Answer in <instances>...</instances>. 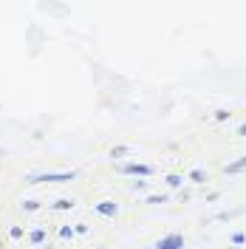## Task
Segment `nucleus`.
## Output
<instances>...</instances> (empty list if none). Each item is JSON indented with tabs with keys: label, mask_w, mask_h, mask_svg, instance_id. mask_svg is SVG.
<instances>
[{
	"label": "nucleus",
	"mask_w": 246,
	"mask_h": 249,
	"mask_svg": "<svg viewBox=\"0 0 246 249\" xmlns=\"http://www.w3.org/2000/svg\"><path fill=\"white\" fill-rule=\"evenodd\" d=\"M77 178V170L68 173H31L26 176V184H62V181H74Z\"/></svg>",
	"instance_id": "f257e3e1"
},
{
	"label": "nucleus",
	"mask_w": 246,
	"mask_h": 249,
	"mask_svg": "<svg viewBox=\"0 0 246 249\" xmlns=\"http://www.w3.org/2000/svg\"><path fill=\"white\" fill-rule=\"evenodd\" d=\"M116 170L122 173V176H153L150 164H119Z\"/></svg>",
	"instance_id": "f03ea898"
},
{
	"label": "nucleus",
	"mask_w": 246,
	"mask_h": 249,
	"mask_svg": "<svg viewBox=\"0 0 246 249\" xmlns=\"http://www.w3.org/2000/svg\"><path fill=\"white\" fill-rule=\"evenodd\" d=\"M156 249H184V235H178V232L164 235V238L156 244Z\"/></svg>",
	"instance_id": "7ed1b4c3"
},
{
	"label": "nucleus",
	"mask_w": 246,
	"mask_h": 249,
	"mask_svg": "<svg viewBox=\"0 0 246 249\" xmlns=\"http://www.w3.org/2000/svg\"><path fill=\"white\" fill-rule=\"evenodd\" d=\"M99 215H108V218H113L116 213H119V204H113V201H99L96 207H93Z\"/></svg>",
	"instance_id": "20e7f679"
},
{
	"label": "nucleus",
	"mask_w": 246,
	"mask_h": 249,
	"mask_svg": "<svg viewBox=\"0 0 246 249\" xmlns=\"http://www.w3.org/2000/svg\"><path fill=\"white\" fill-rule=\"evenodd\" d=\"M246 170V156H241V159H235V161H229L227 164V176H235V173Z\"/></svg>",
	"instance_id": "39448f33"
},
{
	"label": "nucleus",
	"mask_w": 246,
	"mask_h": 249,
	"mask_svg": "<svg viewBox=\"0 0 246 249\" xmlns=\"http://www.w3.org/2000/svg\"><path fill=\"white\" fill-rule=\"evenodd\" d=\"M110 156H113V159H124V156H130V147H127V144H116V147L110 150Z\"/></svg>",
	"instance_id": "423d86ee"
},
{
	"label": "nucleus",
	"mask_w": 246,
	"mask_h": 249,
	"mask_svg": "<svg viewBox=\"0 0 246 249\" xmlns=\"http://www.w3.org/2000/svg\"><path fill=\"white\" fill-rule=\"evenodd\" d=\"M170 198L164 196V193H153V196H147V201L144 204H167Z\"/></svg>",
	"instance_id": "0eeeda50"
},
{
	"label": "nucleus",
	"mask_w": 246,
	"mask_h": 249,
	"mask_svg": "<svg viewBox=\"0 0 246 249\" xmlns=\"http://www.w3.org/2000/svg\"><path fill=\"white\" fill-rule=\"evenodd\" d=\"M71 207H74L71 198H57V201H54V210H57V213H60V210H71Z\"/></svg>",
	"instance_id": "6e6552de"
},
{
	"label": "nucleus",
	"mask_w": 246,
	"mask_h": 249,
	"mask_svg": "<svg viewBox=\"0 0 246 249\" xmlns=\"http://www.w3.org/2000/svg\"><path fill=\"white\" fill-rule=\"evenodd\" d=\"M164 181H167L170 187H181V181H184V178H181L178 173H170V176H167V178H164Z\"/></svg>",
	"instance_id": "1a4fd4ad"
},
{
	"label": "nucleus",
	"mask_w": 246,
	"mask_h": 249,
	"mask_svg": "<svg viewBox=\"0 0 246 249\" xmlns=\"http://www.w3.org/2000/svg\"><path fill=\"white\" fill-rule=\"evenodd\" d=\"M204 178H207V173H204V170H198V167H195V170L190 173V181H195V184H201Z\"/></svg>",
	"instance_id": "9d476101"
},
{
	"label": "nucleus",
	"mask_w": 246,
	"mask_h": 249,
	"mask_svg": "<svg viewBox=\"0 0 246 249\" xmlns=\"http://www.w3.org/2000/svg\"><path fill=\"white\" fill-rule=\"evenodd\" d=\"M29 238H31V244H43V241H46V232H43V230H34Z\"/></svg>",
	"instance_id": "9b49d317"
},
{
	"label": "nucleus",
	"mask_w": 246,
	"mask_h": 249,
	"mask_svg": "<svg viewBox=\"0 0 246 249\" xmlns=\"http://www.w3.org/2000/svg\"><path fill=\"white\" fill-rule=\"evenodd\" d=\"M60 238L71 241V238H74V230H71V227H60Z\"/></svg>",
	"instance_id": "f8f14e48"
},
{
	"label": "nucleus",
	"mask_w": 246,
	"mask_h": 249,
	"mask_svg": "<svg viewBox=\"0 0 246 249\" xmlns=\"http://www.w3.org/2000/svg\"><path fill=\"white\" fill-rule=\"evenodd\" d=\"M23 210L26 213H34V210H40V201H23Z\"/></svg>",
	"instance_id": "ddd939ff"
},
{
	"label": "nucleus",
	"mask_w": 246,
	"mask_h": 249,
	"mask_svg": "<svg viewBox=\"0 0 246 249\" xmlns=\"http://www.w3.org/2000/svg\"><path fill=\"white\" fill-rule=\"evenodd\" d=\"M215 119H218V122H224V119H229V110H215Z\"/></svg>",
	"instance_id": "4468645a"
},
{
	"label": "nucleus",
	"mask_w": 246,
	"mask_h": 249,
	"mask_svg": "<svg viewBox=\"0 0 246 249\" xmlns=\"http://www.w3.org/2000/svg\"><path fill=\"white\" fill-rule=\"evenodd\" d=\"M244 241H246L244 232H235V235H232V244H244Z\"/></svg>",
	"instance_id": "2eb2a0df"
},
{
	"label": "nucleus",
	"mask_w": 246,
	"mask_h": 249,
	"mask_svg": "<svg viewBox=\"0 0 246 249\" xmlns=\"http://www.w3.org/2000/svg\"><path fill=\"white\" fill-rule=\"evenodd\" d=\"M9 235H12V238H23V227H12V232Z\"/></svg>",
	"instance_id": "dca6fc26"
},
{
	"label": "nucleus",
	"mask_w": 246,
	"mask_h": 249,
	"mask_svg": "<svg viewBox=\"0 0 246 249\" xmlns=\"http://www.w3.org/2000/svg\"><path fill=\"white\" fill-rule=\"evenodd\" d=\"M74 232H79V235H85V232H88V227H85V224H77V227H74Z\"/></svg>",
	"instance_id": "f3484780"
},
{
	"label": "nucleus",
	"mask_w": 246,
	"mask_h": 249,
	"mask_svg": "<svg viewBox=\"0 0 246 249\" xmlns=\"http://www.w3.org/2000/svg\"><path fill=\"white\" fill-rule=\"evenodd\" d=\"M238 133H241V136H246V124H241V127H238Z\"/></svg>",
	"instance_id": "a211bd4d"
}]
</instances>
